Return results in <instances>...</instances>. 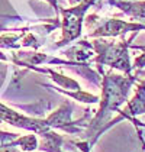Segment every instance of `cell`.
<instances>
[{
	"instance_id": "obj_1",
	"label": "cell",
	"mask_w": 145,
	"mask_h": 152,
	"mask_svg": "<svg viewBox=\"0 0 145 152\" xmlns=\"http://www.w3.org/2000/svg\"><path fill=\"white\" fill-rule=\"evenodd\" d=\"M138 81V75H118L109 71L108 74H103L102 81V100L100 107L97 110L94 119L89 122V126L84 130L86 140L93 148L99 136L108 130V125L110 123V117L113 112L119 113V107L122 103L126 102L128 94L131 91L133 83Z\"/></svg>"
},
{
	"instance_id": "obj_2",
	"label": "cell",
	"mask_w": 145,
	"mask_h": 152,
	"mask_svg": "<svg viewBox=\"0 0 145 152\" xmlns=\"http://www.w3.org/2000/svg\"><path fill=\"white\" fill-rule=\"evenodd\" d=\"M135 35L129 41H122L118 44L113 42H106L103 39H94L92 47L96 51V64L99 68V74H105L103 72V65H109L115 70L123 71L126 75L131 74L132 71V64L129 58V52L128 48L131 47V42L133 41Z\"/></svg>"
},
{
	"instance_id": "obj_3",
	"label": "cell",
	"mask_w": 145,
	"mask_h": 152,
	"mask_svg": "<svg viewBox=\"0 0 145 152\" xmlns=\"http://www.w3.org/2000/svg\"><path fill=\"white\" fill-rule=\"evenodd\" d=\"M94 1L96 0H84L77 7L61 9V15H62V23H61L62 38L55 45V48L64 47V45L70 44L71 41L77 39L81 35V25H83V19H84V13L89 10V7Z\"/></svg>"
},
{
	"instance_id": "obj_4",
	"label": "cell",
	"mask_w": 145,
	"mask_h": 152,
	"mask_svg": "<svg viewBox=\"0 0 145 152\" xmlns=\"http://www.w3.org/2000/svg\"><path fill=\"white\" fill-rule=\"evenodd\" d=\"M71 115H72V104L67 100L60 109L52 112L45 119V122H47V125L49 128L60 129V130H64V132H67L70 135H81L89 126L90 110H87V113L78 120H72Z\"/></svg>"
},
{
	"instance_id": "obj_5",
	"label": "cell",
	"mask_w": 145,
	"mask_h": 152,
	"mask_svg": "<svg viewBox=\"0 0 145 152\" xmlns=\"http://www.w3.org/2000/svg\"><path fill=\"white\" fill-rule=\"evenodd\" d=\"M0 122L9 123L15 128L29 130V132L36 133V135H41V133L51 129L44 119H36V117L21 115L19 112H15V110L9 109L7 106L1 104V103H0Z\"/></svg>"
},
{
	"instance_id": "obj_6",
	"label": "cell",
	"mask_w": 145,
	"mask_h": 152,
	"mask_svg": "<svg viewBox=\"0 0 145 152\" xmlns=\"http://www.w3.org/2000/svg\"><path fill=\"white\" fill-rule=\"evenodd\" d=\"M131 31H145V25L144 23H129V22H123L119 19H108L105 22L97 26L94 29V32H92L90 36L97 38V36H119L123 35L126 32Z\"/></svg>"
},
{
	"instance_id": "obj_7",
	"label": "cell",
	"mask_w": 145,
	"mask_h": 152,
	"mask_svg": "<svg viewBox=\"0 0 145 152\" xmlns=\"http://www.w3.org/2000/svg\"><path fill=\"white\" fill-rule=\"evenodd\" d=\"M145 113V80L136 88V93L132 97V100L128 102V106L125 110H119V117L110 120V123L108 125V129L110 126H113L116 122H119L122 119H131V117H135L138 115H144Z\"/></svg>"
},
{
	"instance_id": "obj_8",
	"label": "cell",
	"mask_w": 145,
	"mask_h": 152,
	"mask_svg": "<svg viewBox=\"0 0 145 152\" xmlns=\"http://www.w3.org/2000/svg\"><path fill=\"white\" fill-rule=\"evenodd\" d=\"M41 140L38 142V149L42 152H64L62 145H64V138L58 135L54 130H47L39 135Z\"/></svg>"
},
{
	"instance_id": "obj_9",
	"label": "cell",
	"mask_w": 145,
	"mask_h": 152,
	"mask_svg": "<svg viewBox=\"0 0 145 152\" xmlns=\"http://www.w3.org/2000/svg\"><path fill=\"white\" fill-rule=\"evenodd\" d=\"M110 4H115L122 12L145 22V1H128V0H109Z\"/></svg>"
},
{
	"instance_id": "obj_10",
	"label": "cell",
	"mask_w": 145,
	"mask_h": 152,
	"mask_svg": "<svg viewBox=\"0 0 145 152\" xmlns=\"http://www.w3.org/2000/svg\"><path fill=\"white\" fill-rule=\"evenodd\" d=\"M29 68L38 71V72H45V74H49V75H51V78H52L54 81H57L60 86H62L64 88H71V90H75V91L81 90V88H80V86L77 84V81L71 80L70 77H64V75H61V74H57L54 70H49V68H38V67H35V65H29Z\"/></svg>"
},
{
	"instance_id": "obj_11",
	"label": "cell",
	"mask_w": 145,
	"mask_h": 152,
	"mask_svg": "<svg viewBox=\"0 0 145 152\" xmlns=\"http://www.w3.org/2000/svg\"><path fill=\"white\" fill-rule=\"evenodd\" d=\"M38 138L36 135H25V136H19L18 139H15L12 142V146L19 148L22 152H34L38 149Z\"/></svg>"
},
{
	"instance_id": "obj_12",
	"label": "cell",
	"mask_w": 145,
	"mask_h": 152,
	"mask_svg": "<svg viewBox=\"0 0 145 152\" xmlns=\"http://www.w3.org/2000/svg\"><path fill=\"white\" fill-rule=\"evenodd\" d=\"M18 138H19V133L0 130V152H22L18 148L12 146V142Z\"/></svg>"
},
{
	"instance_id": "obj_13",
	"label": "cell",
	"mask_w": 145,
	"mask_h": 152,
	"mask_svg": "<svg viewBox=\"0 0 145 152\" xmlns=\"http://www.w3.org/2000/svg\"><path fill=\"white\" fill-rule=\"evenodd\" d=\"M58 91L61 93L67 94L68 97H71L74 100H78V102H83V103H97L99 102V97L97 96H93V94H89L86 93V91H81V90H78V91H65V90H60V88H57Z\"/></svg>"
},
{
	"instance_id": "obj_14",
	"label": "cell",
	"mask_w": 145,
	"mask_h": 152,
	"mask_svg": "<svg viewBox=\"0 0 145 152\" xmlns=\"http://www.w3.org/2000/svg\"><path fill=\"white\" fill-rule=\"evenodd\" d=\"M135 49H141L142 54L139 57H136L135 61H133V65H132V70L133 68H144L145 67V48L144 47H132Z\"/></svg>"
},
{
	"instance_id": "obj_15",
	"label": "cell",
	"mask_w": 145,
	"mask_h": 152,
	"mask_svg": "<svg viewBox=\"0 0 145 152\" xmlns=\"http://www.w3.org/2000/svg\"><path fill=\"white\" fill-rule=\"evenodd\" d=\"M74 145H77L78 149H81L83 152H90L92 151V146L89 145L87 140H81V142H74Z\"/></svg>"
},
{
	"instance_id": "obj_16",
	"label": "cell",
	"mask_w": 145,
	"mask_h": 152,
	"mask_svg": "<svg viewBox=\"0 0 145 152\" xmlns=\"http://www.w3.org/2000/svg\"><path fill=\"white\" fill-rule=\"evenodd\" d=\"M129 120L132 122V123L135 125V126H136V128H141V126H144V128H145V123H142V122H139V120H136L135 117H131Z\"/></svg>"
}]
</instances>
